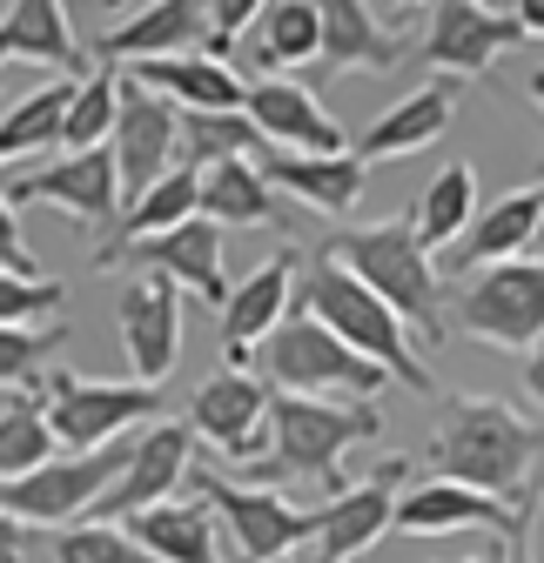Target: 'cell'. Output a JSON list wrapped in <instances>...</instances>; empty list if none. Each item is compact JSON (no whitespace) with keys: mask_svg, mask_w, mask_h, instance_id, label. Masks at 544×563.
I'll return each mask as SVG.
<instances>
[{"mask_svg":"<svg viewBox=\"0 0 544 563\" xmlns=\"http://www.w3.org/2000/svg\"><path fill=\"white\" fill-rule=\"evenodd\" d=\"M128 463V443H108V450H88V456H61V463H41L28 470L21 483H0V517H14L21 530H41V523H67L101 504V489L121 476Z\"/></svg>","mask_w":544,"mask_h":563,"instance_id":"obj_9","label":"cell"},{"mask_svg":"<svg viewBox=\"0 0 544 563\" xmlns=\"http://www.w3.org/2000/svg\"><path fill=\"white\" fill-rule=\"evenodd\" d=\"M504 550H511V543H504ZM504 563H537V543H531V523H524V530H518V550H511V556H504Z\"/></svg>","mask_w":544,"mask_h":563,"instance_id":"obj_42","label":"cell"},{"mask_svg":"<svg viewBox=\"0 0 544 563\" xmlns=\"http://www.w3.org/2000/svg\"><path fill=\"white\" fill-rule=\"evenodd\" d=\"M61 282H21V275H0V329H34L41 316H54L61 309Z\"/></svg>","mask_w":544,"mask_h":563,"instance_id":"obj_38","label":"cell"},{"mask_svg":"<svg viewBox=\"0 0 544 563\" xmlns=\"http://www.w3.org/2000/svg\"><path fill=\"white\" fill-rule=\"evenodd\" d=\"M67 95H75V81H47L28 101H14V114L0 121V168H34V155L54 148V141H61V114H67Z\"/></svg>","mask_w":544,"mask_h":563,"instance_id":"obj_33","label":"cell"},{"mask_svg":"<svg viewBox=\"0 0 544 563\" xmlns=\"http://www.w3.org/2000/svg\"><path fill=\"white\" fill-rule=\"evenodd\" d=\"M195 222L209 229H249V222H276V195L249 162H222L195 175Z\"/></svg>","mask_w":544,"mask_h":563,"instance_id":"obj_29","label":"cell"},{"mask_svg":"<svg viewBox=\"0 0 544 563\" xmlns=\"http://www.w3.org/2000/svg\"><path fill=\"white\" fill-rule=\"evenodd\" d=\"M450 114H457V95H450V81H424L417 95H403L396 108H383L370 128H363V141H357V162L370 168V162H396V155H417V148H431L437 134H450Z\"/></svg>","mask_w":544,"mask_h":563,"instance_id":"obj_25","label":"cell"},{"mask_svg":"<svg viewBox=\"0 0 544 563\" xmlns=\"http://www.w3.org/2000/svg\"><path fill=\"white\" fill-rule=\"evenodd\" d=\"M21 550H28V530L14 517H0V563H21Z\"/></svg>","mask_w":544,"mask_h":563,"instance_id":"obj_41","label":"cell"},{"mask_svg":"<svg viewBox=\"0 0 544 563\" xmlns=\"http://www.w3.org/2000/svg\"><path fill=\"white\" fill-rule=\"evenodd\" d=\"M54 563H149V556L134 550L128 530H115V523H75V530H61Z\"/></svg>","mask_w":544,"mask_h":563,"instance_id":"obj_37","label":"cell"},{"mask_svg":"<svg viewBox=\"0 0 544 563\" xmlns=\"http://www.w3.org/2000/svg\"><path fill=\"white\" fill-rule=\"evenodd\" d=\"M290 289H303V316H309L316 329H329L336 342L350 349V356H363L370 369L411 383V389H437V376L424 369V356H411V335H403V322L363 289V282H350L329 255H316L309 275L290 282Z\"/></svg>","mask_w":544,"mask_h":563,"instance_id":"obj_5","label":"cell"},{"mask_svg":"<svg viewBox=\"0 0 544 563\" xmlns=\"http://www.w3.org/2000/svg\"><path fill=\"white\" fill-rule=\"evenodd\" d=\"M262 148V134L242 114H175V155L188 175L222 168V162H249Z\"/></svg>","mask_w":544,"mask_h":563,"instance_id":"obj_34","label":"cell"},{"mask_svg":"<svg viewBox=\"0 0 544 563\" xmlns=\"http://www.w3.org/2000/svg\"><path fill=\"white\" fill-rule=\"evenodd\" d=\"M276 563H290V556H276Z\"/></svg>","mask_w":544,"mask_h":563,"instance_id":"obj_45","label":"cell"},{"mask_svg":"<svg viewBox=\"0 0 544 563\" xmlns=\"http://www.w3.org/2000/svg\"><path fill=\"white\" fill-rule=\"evenodd\" d=\"M336 268L403 322L417 329L424 342H450V322H444V282L431 268V255L417 249V229L411 216H390V222H363V229H336L329 249H323Z\"/></svg>","mask_w":544,"mask_h":563,"instance_id":"obj_2","label":"cell"},{"mask_svg":"<svg viewBox=\"0 0 544 563\" xmlns=\"http://www.w3.org/2000/svg\"><path fill=\"white\" fill-rule=\"evenodd\" d=\"M470 222H478V168H470V162H450V168L431 175V188H424L417 208H411L417 249L437 255V249H450Z\"/></svg>","mask_w":544,"mask_h":563,"instance_id":"obj_30","label":"cell"},{"mask_svg":"<svg viewBox=\"0 0 544 563\" xmlns=\"http://www.w3.org/2000/svg\"><path fill=\"white\" fill-rule=\"evenodd\" d=\"M8 181H0V201H47L61 208V216H75L81 229H101L115 222V208H121V188H115V162L108 148H88V155H61L47 168H0Z\"/></svg>","mask_w":544,"mask_h":563,"instance_id":"obj_11","label":"cell"},{"mask_svg":"<svg viewBox=\"0 0 544 563\" xmlns=\"http://www.w3.org/2000/svg\"><path fill=\"white\" fill-rule=\"evenodd\" d=\"M115 88L121 75H88L75 81V95H67V114H61V148L67 155H88V148H108V128H115Z\"/></svg>","mask_w":544,"mask_h":563,"instance_id":"obj_35","label":"cell"},{"mask_svg":"<svg viewBox=\"0 0 544 563\" xmlns=\"http://www.w3.org/2000/svg\"><path fill=\"white\" fill-rule=\"evenodd\" d=\"M67 342V329L61 322H47V329H0V389H34L41 383V356H54V349Z\"/></svg>","mask_w":544,"mask_h":563,"instance_id":"obj_36","label":"cell"},{"mask_svg":"<svg viewBox=\"0 0 544 563\" xmlns=\"http://www.w3.org/2000/svg\"><path fill=\"white\" fill-rule=\"evenodd\" d=\"M316 60V8L303 0H269L255 14V34L242 41V67L255 81H269V67H303Z\"/></svg>","mask_w":544,"mask_h":563,"instance_id":"obj_31","label":"cell"},{"mask_svg":"<svg viewBox=\"0 0 544 563\" xmlns=\"http://www.w3.org/2000/svg\"><path fill=\"white\" fill-rule=\"evenodd\" d=\"M269 188H290L303 208H323V216H350V208L363 201V162L344 148V155H269L255 168Z\"/></svg>","mask_w":544,"mask_h":563,"instance_id":"obj_26","label":"cell"},{"mask_svg":"<svg viewBox=\"0 0 544 563\" xmlns=\"http://www.w3.org/2000/svg\"><path fill=\"white\" fill-rule=\"evenodd\" d=\"M188 450H195L188 422H149V430L128 443V463H121V476L101 489V504L88 510V523H121V517H134V510L168 504L175 489H182V476H188Z\"/></svg>","mask_w":544,"mask_h":563,"instance_id":"obj_12","label":"cell"},{"mask_svg":"<svg viewBox=\"0 0 544 563\" xmlns=\"http://www.w3.org/2000/svg\"><path fill=\"white\" fill-rule=\"evenodd\" d=\"M537 517V504H498V497H478V489H457V483H424L411 497H396L390 523L411 530V537H444V530H498V537H518L524 523Z\"/></svg>","mask_w":544,"mask_h":563,"instance_id":"obj_18","label":"cell"},{"mask_svg":"<svg viewBox=\"0 0 544 563\" xmlns=\"http://www.w3.org/2000/svg\"><path fill=\"white\" fill-rule=\"evenodd\" d=\"M128 262H142L149 275H162V282H175V289H195V302H229V268H222V229H209V222H182V229H168V235H149V242H134V249H121ZM115 255V262H121Z\"/></svg>","mask_w":544,"mask_h":563,"instance_id":"obj_19","label":"cell"},{"mask_svg":"<svg viewBox=\"0 0 544 563\" xmlns=\"http://www.w3.org/2000/svg\"><path fill=\"white\" fill-rule=\"evenodd\" d=\"M0 60H47V67H61V81H75L81 47H75V27H67L61 0H14L0 14Z\"/></svg>","mask_w":544,"mask_h":563,"instance_id":"obj_27","label":"cell"},{"mask_svg":"<svg viewBox=\"0 0 544 563\" xmlns=\"http://www.w3.org/2000/svg\"><path fill=\"white\" fill-rule=\"evenodd\" d=\"M162 409V389L142 383H88L75 369H47L41 376V416H47V437L67 443L75 456L121 443L134 422H149Z\"/></svg>","mask_w":544,"mask_h":563,"instance_id":"obj_7","label":"cell"},{"mask_svg":"<svg viewBox=\"0 0 544 563\" xmlns=\"http://www.w3.org/2000/svg\"><path fill=\"white\" fill-rule=\"evenodd\" d=\"M108 162H115V188L121 201L149 195L168 168H175V108L149 88H134L121 75L115 88V128H108Z\"/></svg>","mask_w":544,"mask_h":563,"instance_id":"obj_10","label":"cell"},{"mask_svg":"<svg viewBox=\"0 0 544 563\" xmlns=\"http://www.w3.org/2000/svg\"><path fill=\"white\" fill-rule=\"evenodd\" d=\"M262 14V0H216V8H202V34H209V60L229 54V41L249 34V21Z\"/></svg>","mask_w":544,"mask_h":563,"instance_id":"obj_39","label":"cell"},{"mask_svg":"<svg viewBox=\"0 0 544 563\" xmlns=\"http://www.w3.org/2000/svg\"><path fill=\"white\" fill-rule=\"evenodd\" d=\"M396 489H403V463H377L357 489L329 497L316 510V530H309V556L303 563H350L363 550H377V537L390 530V510H396Z\"/></svg>","mask_w":544,"mask_h":563,"instance_id":"obj_15","label":"cell"},{"mask_svg":"<svg viewBox=\"0 0 544 563\" xmlns=\"http://www.w3.org/2000/svg\"><path fill=\"white\" fill-rule=\"evenodd\" d=\"M202 504H209L216 530H222V563H276L283 550L309 543L316 510L283 504V489H255V483H229L216 470H188L182 476Z\"/></svg>","mask_w":544,"mask_h":563,"instance_id":"obj_6","label":"cell"},{"mask_svg":"<svg viewBox=\"0 0 544 563\" xmlns=\"http://www.w3.org/2000/svg\"><path fill=\"white\" fill-rule=\"evenodd\" d=\"M383 437V416L370 409H344V402H303V396H269V443L249 463L262 483L255 489H276V483H316L329 497H344V456L357 443Z\"/></svg>","mask_w":544,"mask_h":563,"instance_id":"obj_3","label":"cell"},{"mask_svg":"<svg viewBox=\"0 0 544 563\" xmlns=\"http://www.w3.org/2000/svg\"><path fill=\"white\" fill-rule=\"evenodd\" d=\"M255 383L269 396H303V402H344V409H370L377 389H390L383 369H370L363 356H350L329 329H316L309 316H283L255 349Z\"/></svg>","mask_w":544,"mask_h":563,"instance_id":"obj_4","label":"cell"},{"mask_svg":"<svg viewBox=\"0 0 544 563\" xmlns=\"http://www.w3.org/2000/svg\"><path fill=\"white\" fill-rule=\"evenodd\" d=\"M0 275H21V282H41V255L28 249L21 222H14V208L0 201Z\"/></svg>","mask_w":544,"mask_h":563,"instance_id":"obj_40","label":"cell"},{"mask_svg":"<svg viewBox=\"0 0 544 563\" xmlns=\"http://www.w3.org/2000/svg\"><path fill=\"white\" fill-rule=\"evenodd\" d=\"M115 322H121V349L142 389H155L175 363H182V289L162 275H134L115 296Z\"/></svg>","mask_w":544,"mask_h":563,"instance_id":"obj_13","label":"cell"},{"mask_svg":"<svg viewBox=\"0 0 544 563\" xmlns=\"http://www.w3.org/2000/svg\"><path fill=\"white\" fill-rule=\"evenodd\" d=\"M537 216H544V188H537V181L511 188L504 201H491L485 216L450 242V262H457V268H498V262L531 255V249H537Z\"/></svg>","mask_w":544,"mask_h":563,"instance_id":"obj_23","label":"cell"},{"mask_svg":"<svg viewBox=\"0 0 544 563\" xmlns=\"http://www.w3.org/2000/svg\"><path fill=\"white\" fill-rule=\"evenodd\" d=\"M444 322H457V335H478L491 349H524L537 356V329H544V262L518 255L498 262L485 275H470V289H457V302L444 309Z\"/></svg>","mask_w":544,"mask_h":563,"instance_id":"obj_8","label":"cell"},{"mask_svg":"<svg viewBox=\"0 0 544 563\" xmlns=\"http://www.w3.org/2000/svg\"><path fill=\"white\" fill-rule=\"evenodd\" d=\"M242 121L276 141L283 155H344V121H336L303 81H242Z\"/></svg>","mask_w":544,"mask_h":563,"instance_id":"obj_16","label":"cell"},{"mask_svg":"<svg viewBox=\"0 0 544 563\" xmlns=\"http://www.w3.org/2000/svg\"><path fill=\"white\" fill-rule=\"evenodd\" d=\"M0 88H8V67H0Z\"/></svg>","mask_w":544,"mask_h":563,"instance_id":"obj_44","label":"cell"},{"mask_svg":"<svg viewBox=\"0 0 544 563\" xmlns=\"http://www.w3.org/2000/svg\"><path fill=\"white\" fill-rule=\"evenodd\" d=\"M403 60V41L383 27V8H363V0H323L316 8V75H383V67Z\"/></svg>","mask_w":544,"mask_h":563,"instance_id":"obj_20","label":"cell"},{"mask_svg":"<svg viewBox=\"0 0 544 563\" xmlns=\"http://www.w3.org/2000/svg\"><path fill=\"white\" fill-rule=\"evenodd\" d=\"M188 437H209L229 463H255L269 443V389L242 369H216L188 402Z\"/></svg>","mask_w":544,"mask_h":563,"instance_id":"obj_17","label":"cell"},{"mask_svg":"<svg viewBox=\"0 0 544 563\" xmlns=\"http://www.w3.org/2000/svg\"><path fill=\"white\" fill-rule=\"evenodd\" d=\"M41 463H54V437H47V416H41V383L34 389H0V483H21Z\"/></svg>","mask_w":544,"mask_h":563,"instance_id":"obj_32","label":"cell"},{"mask_svg":"<svg viewBox=\"0 0 544 563\" xmlns=\"http://www.w3.org/2000/svg\"><path fill=\"white\" fill-rule=\"evenodd\" d=\"M431 14V34L417 47L424 67H437V75H485V67L518 47V41H537L518 14H498V8H478V0H437Z\"/></svg>","mask_w":544,"mask_h":563,"instance_id":"obj_14","label":"cell"},{"mask_svg":"<svg viewBox=\"0 0 544 563\" xmlns=\"http://www.w3.org/2000/svg\"><path fill=\"white\" fill-rule=\"evenodd\" d=\"M431 470L437 483L511 504L537 476V416H518L511 402H491V396L450 402L431 437Z\"/></svg>","mask_w":544,"mask_h":563,"instance_id":"obj_1","label":"cell"},{"mask_svg":"<svg viewBox=\"0 0 544 563\" xmlns=\"http://www.w3.org/2000/svg\"><path fill=\"white\" fill-rule=\"evenodd\" d=\"M134 88L162 95L175 114H242V75L209 54H168V60H134Z\"/></svg>","mask_w":544,"mask_h":563,"instance_id":"obj_21","label":"cell"},{"mask_svg":"<svg viewBox=\"0 0 544 563\" xmlns=\"http://www.w3.org/2000/svg\"><path fill=\"white\" fill-rule=\"evenodd\" d=\"M290 275H296V255L276 249L262 268H249L242 282H229V302H222V356H229V369H242L249 349L283 322V309H290Z\"/></svg>","mask_w":544,"mask_h":563,"instance_id":"obj_22","label":"cell"},{"mask_svg":"<svg viewBox=\"0 0 544 563\" xmlns=\"http://www.w3.org/2000/svg\"><path fill=\"white\" fill-rule=\"evenodd\" d=\"M202 41V0H155V8L128 14L101 34V54L115 60H168Z\"/></svg>","mask_w":544,"mask_h":563,"instance_id":"obj_28","label":"cell"},{"mask_svg":"<svg viewBox=\"0 0 544 563\" xmlns=\"http://www.w3.org/2000/svg\"><path fill=\"white\" fill-rule=\"evenodd\" d=\"M128 543L149 563H222V530H216V517H209L202 497H182V504L168 497L155 510H134Z\"/></svg>","mask_w":544,"mask_h":563,"instance_id":"obj_24","label":"cell"},{"mask_svg":"<svg viewBox=\"0 0 544 563\" xmlns=\"http://www.w3.org/2000/svg\"><path fill=\"white\" fill-rule=\"evenodd\" d=\"M470 563H504V543H498V550H478V556H470Z\"/></svg>","mask_w":544,"mask_h":563,"instance_id":"obj_43","label":"cell"}]
</instances>
